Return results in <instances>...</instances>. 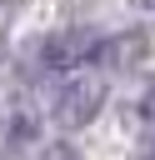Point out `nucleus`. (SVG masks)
I'll return each mask as SVG.
<instances>
[{"mask_svg":"<svg viewBox=\"0 0 155 160\" xmlns=\"http://www.w3.org/2000/svg\"><path fill=\"white\" fill-rule=\"evenodd\" d=\"M100 105H105V80L100 75H70L60 90H55V125L60 130H80V125H90L95 115H100Z\"/></svg>","mask_w":155,"mask_h":160,"instance_id":"f257e3e1","label":"nucleus"},{"mask_svg":"<svg viewBox=\"0 0 155 160\" xmlns=\"http://www.w3.org/2000/svg\"><path fill=\"white\" fill-rule=\"evenodd\" d=\"M100 55V35L90 30H60L40 40V65L45 70H70V65H90Z\"/></svg>","mask_w":155,"mask_h":160,"instance_id":"f03ea898","label":"nucleus"},{"mask_svg":"<svg viewBox=\"0 0 155 160\" xmlns=\"http://www.w3.org/2000/svg\"><path fill=\"white\" fill-rule=\"evenodd\" d=\"M20 140H30V120H25V115H15L10 105H0V155H5V150H15Z\"/></svg>","mask_w":155,"mask_h":160,"instance_id":"7ed1b4c3","label":"nucleus"},{"mask_svg":"<svg viewBox=\"0 0 155 160\" xmlns=\"http://www.w3.org/2000/svg\"><path fill=\"white\" fill-rule=\"evenodd\" d=\"M140 120L155 125V80H145V90H140Z\"/></svg>","mask_w":155,"mask_h":160,"instance_id":"20e7f679","label":"nucleus"},{"mask_svg":"<svg viewBox=\"0 0 155 160\" xmlns=\"http://www.w3.org/2000/svg\"><path fill=\"white\" fill-rule=\"evenodd\" d=\"M135 5H140V10H155V0H135Z\"/></svg>","mask_w":155,"mask_h":160,"instance_id":"39448f33","label":"nucleus"},{"mask_svg":"<svg viewBox=\"0 0 155 160\" xmlns=\"http://www.w3.org/2000/svg\"><path fill=\"white\" fill-rule=\"evenodd\" d=\"M140 160H155V145H150V150H145V155H140Z\"/></svg>","mask_w":155,"mask_h":160,"instance_id":"423d86ee","label":"nucleus"},{"mask_svg":"<svg viewBox=\"0 0 155 160\" xmlns=\"http://www.w3.org/2000/svg\"><path fill=\"white\" fill-rule=\"evenodd\" d=\"M0 55H5V40H0Z\"/></svg>","mask_w":155,"mask_h":160,"instance_id":"0eeeda50","label":"nucleus"}]
</instances>
